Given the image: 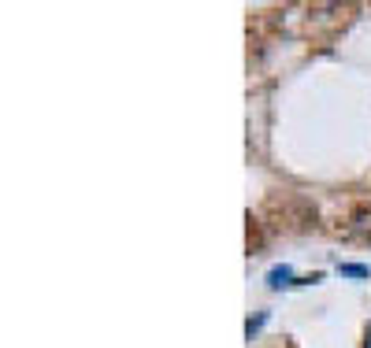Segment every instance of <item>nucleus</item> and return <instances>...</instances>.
Returning a JSON list of instances; mask_svg holds the SVG:
<instances>
[{"label": "nucleus", "instance_id": "obj_1", "mask_svg": "<svg viewBox=\"0 0 371 348\" xmlns=\"http://www.w3.org/2000/svg\"><path fill=\"white\" fill-rule=\"evenodd\" d=\"M353 237L371 245V208H357V215H353Z\"/></svg>", "mask_w": 371, "mask_h": 348}, {"label": "nucleus", "instance_id": "obj_2", "mask_svg": "<svg viewBox=\"0 0 371 348\" xmlns=\"http://www.w3.org/2000/svg\"><path fill=\"white\" fill-rule=\"evenodd\" d=\"M286 281H289V267H275V271H271V286H286Z\"/></svg>", "mask_w": 371, "mask_h": 348}]
</instances>
